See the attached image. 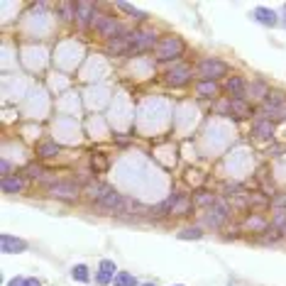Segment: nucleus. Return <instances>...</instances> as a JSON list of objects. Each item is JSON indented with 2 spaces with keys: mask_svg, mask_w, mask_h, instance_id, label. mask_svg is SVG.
I'll list each match as a JSON object with an SVG mask.
<instances>
[{
  "mask_svg": "<svg viewBox=\"0 0 286 286\" xmlns=\"http://www.w3.org/2000/svg\"><path fill=\"white\" fill-rule=\"evenodd\" d=\"M191 210V200H186V198H179V203L174 205V213L176 215H186Z\"/></svg>",
  "mask_w": 286,
  "mask_h": 286,
  "instance_id": "obj_27",
  "label": "nucleus"
},
{
  "mask_svg": "<svg viewBox=\"0 0 286 286\" xmlns=\"http://www.w3.org/2000/svg\"><path fill=\"white\" fill-rule=\"evenodd\" d=\"M98 208H100V210H105V213H120V210L125 208V198H122L120 193H115V191H113V193H108L105 198L98 203Z\"/></svg>",
  "mask_w": 286,
  "mask_h": 286,
  "instance_id": "obj_8",
  "label": "nucleus"
},
{
  "mask_svg": "<svg viewBox=\"0 0 286 286\" xmlns=\"http://www.w3.org/2000/svg\"><path fill=\"white\" fill-rule=\"evenodd\" d=\"M230 110L237 113V117H250V115H252V108H250L242 98H232V100H230Z\"/></svg>",
  "mask_w": 286,
  "mask_h": 286,
  "instance_id": "obj_14",
  "label": "nucleus"
},
{
  "mask_svg": "<svg viewBox=\"0 0 286 286\" xmlns=\"http://www.w3.org/2000/svg\"><path fill=\"white\" fill-rule=\"evenodd\" d=\"M27 174L32 176V179H39L44 172H42V167H34V164H32V167H27Z\"/></svg>",
  "mask_w": 286,
  "mask_h": 286,
  "instance_id": "obj_31",
  "label": "nucleus"
},
{
  "mask_svg": "<svg viewBox=\"0 0 286 286\" xmlns=\"http://www.w3.org/2000/svg\"><path fill=\"white\" fill-rule=\"evenodd\" d=\"M117 7L120 10H125V12H130V15H135L137 20H144V12H140L135 5H130V2H117Z\"/></svg>",
  "mask_w": 286,
  "mask_h": 286,
  "instance_id": "obj_26",
  "label": "nucleus"
},
{
  "mask_svg": "<svg viewBox=\"0 0 286 286\" xmlns=\"http://www.w3.org/2000/svg\"><path fill=\"white\" fill-rule=\"evenodd\" d=\"M228 215H230L228 205H225L223 200H215V203H213V208H210V213L205 215V223H208V225H213V228H220V225L228 220Z\"/></svg>",
  "mask_w": 286,
  "mask_h": 286,
  "instance_id": "obj_4",
  "label": "nucleus"
},
{
  "mask_svg": "<svg viewBox=\"0 0 286 286\" xmlns=\"http://www.w3.org/2000/svg\"><path fill=\"white\" fill-rule=\"evenodd\" d=\"M84 193H86L88 200L100 203V200L105 198L108 193H113V189H110V186H105V184H100V181H93V184H88L86 189H84Z\"/></svg>",
  "mask_w": 286,
  "mask_h": 286,
  "instance_id": "obj_6",
  "label": "nucleus"
},
{
  "mask_svg": "<svg viewBox=\"0 0 286 286\" xmlns=\"http://www.w3.org/2000/svg\"><path fill=\"white\" fill-rule=\"evenodd\" d=\"M255 135L262 137V140H269V137L274 135V125H272V120H259V122H255Z\"/></svg>",
  "mask_w": 286,
  "mask_h": 286,
  "instance_id": "obj_15",
  "label": "nucleus"
},
{
  "mask_svg": "<svg viewBox=\"0 0 286 286\" xmlns=\"http://www.w3.org/2000/svg\"><path fill=\"white\" fill-rule=\"evenodd\" d=\"M247 200H250V205H257V208H264L269 200L264 198V196H259V193H247Z\"/></svg>",
  "mask_w": 286,
  "mask_h": 286,
  "instance_id": "obj_29",
  "label": "nucleus"
},
{
  "mask_svg": "<svg viewBox=\"0 0 286 286\" xmlns=\"http://www.w3.org/2000/svg\"><path fill=\"white\" fill-rule=\"evenodd\" d=\"M37 154H39L42 159L57 157V154H59V144H57V142H42L39 147H37Z\"/></svg>",
  "mask_w": 286,
  "mask_h": 286,
  "instance_id": "obj_17",
  "label": "nucleus"
},
{
  "mask_svg": "<svg viewBox=\"0 0 286 286\" xmlns=\"http://www.w3.org/2000/svg\"><path fill=\"white\" fill-rule=\"evenodd\" d=\"M198 74L203 76V81H215L228 74V66L220 59H203L198 64Z\"/></svg>",
  "mask_w": 286,
  "mask_h": 286,
  "instance_id": "obj_2",
  "label": "nucleus"
},
{
  "mask_svg": "<svg viewBox=\"0 0 286 286\" xmlns=\"http://www.w3.org/2000/svg\"><path fill=\"white\" fill-rule=\"evenodd\" d=\"M184 54V39L181 37H162L157 42V59L159 61H169V59H176Z\"/></svg>",
  "mask_w": 286,
  "mask_h": 286,
  "instance_id": "obj_1",
  "label": "nucleus"
},
{
  "mask_svg": "<svg viewBox=\"0 0 286 286\" xmlns=\"http://www.w3.org/2000/svg\"><path fill=\"white\" fill-rule=\"evenodd\" d=\"M272 225L279 230L282 235H286V210H277L274 218H272Z\"/></svg>",
  "mask_w": 286,
  "mask_h": 286,
  "instance_id": "obj_22",
  "label": "nucleus"
},
{
  "mask_svg": "<svg viewBox=\"0 0 286 286\" xmlns=\"http://www.w3.org/2000/svg\"><path fill=\"white\" fill-rule=\"evenodd\" d=\"M0 169H2V176H10V162H7V159H2V162H0Z\"/></svg>",
  "mask_w": 286,
  "mask_h": 286,
  "instance_id": "obj_32",
  "label": "nucleus"
},
{
  "mask_svg": "<svg viewBox=\"0 0 286 286\" xmlns=\"http://www.w3.org/2000/svg\"><path fill=\"white\" fill-rule=\"evenodd\" d=\"M200 235H203V232H200L198 228H186L181 235H179V237H181V240H198Z\"/></svg>",
  "mask_w": 286,
  "mask_h": 286,
  "instance_id": "obj_28",
  "label": "nucleus"
},
{
  "mask_svg": "<svg viewBox=\"0 0 286 286\" xmlns=\"http://www.w3.org/2000/svg\"><path fill=\"white\" fill-rule=\"evenodd\" d=\"M91 164H93V169H95V172H105V167H108V159H105L103 154H93Z\"/></svg>",
  "mask_w": 286,
  "mask_h": 286,
  "instance_id": "obj_25",
  "label": "nucleus"
},
{
  "mask_svg": "<svg viewBox=\"0 0 286 286\" xmlns=\"http://www.w3.org/2000/svg\"><path fill=\"white\" fill-rule=\"evenodd\" d=\"M2 193H20L25 189V181L20 176H2Z\"/></svg>",
  "mask_w": 286,
  "mask_h": 286,
  "instance_id": "obj_13",
  "label": "nucleus"
},
{
  "mask_svg": "<svg viewBox=\"0 0 286 286\" xmlns=\"http://www.w3.org/2000/svg\"><path fill=\"white\" fill-rule=\"evenodd\" d=\"M49 193H52L54 198H61V200H76L79 193H81V189H79L74 181H57V184L49 186Z\"/></svg>",
  "mask_w": 286,
  "mask_h": 286,
  "instance_id": "obj_3",
  "label": "nucleus"
},
{
  "mask_svg": "<svg viewBox=\"0 0 286 286\" xmlns=\"http://www.w3.org/2000/svg\"><path fill=\"white\" fill-rule=\"evenodd\" d=\"M25 286H42L39 279H25Z\"/></svg>",
  "mask_w": 286,
  "mask_h": 286,
  "instance_id": "obj_34",
  "label": "nucleus"
},
{
  "mask_svg": "<svg viewBox=\"0 0 286 286\" xmlns=\"http://www.w3.org/2000/svg\"><path fill=\"white\" fill-rule=\"evenodd\" d=\"M115 272H117V269H115V262H110V259H103V262H100V269H98V279H95V282H98L100 286L110 284L115 277H117Z\"/></svg>",
  "mask_w": 286,
  "mask_h": 286,
  "instance_id": "obj_9",
  "label": "nucleus"
},
{
  "mask_svg": "<svg viewBox=\"0 0 286 286\" xmlns=\"http://www.w3.org/2000/svg\"><path fill=\"white\" fill-rule=\"evenodd\" d=\"M198 93H200V95H205V98L218 95V86H215V81H200V84H198Z\"/></svg>",
  "mask_w": 286,
  "mask_h": 286,
  "instance_id": "obj_20",
  "label": "nucleus"
},
{
  "mask_svg": "<svg viewBox=\"0 0 286 286\" xmlns=\"http://www.w3.org/2000/svg\"><path fill=\"white\" fill-rule=\"evenodd\" d=\"M255 20L257 22H262V25H267V27H274L279 20H277V12L274 10H269V7H255Z\"/></svg>",
  "mask_w": 286,
  "mask_h": 286,
  "instance_id": "obj_12",
  "label": "nucleus"
},
{
  "mask_svg": "<svg viewBox=\"0 0 286 286\" xmlns=\"http://www.w3.org/2000/svg\"><path fill=\"white\" fill-rule=\"evenodd\" d=\"M0 250H2L5 255L25 252V250H27V242H25V240H17V237H12V235H2V237H0Z\"/></svg>",
  "mask_w": 286,
  "mask_h": 286,
  "instance_id": "obj_7",
  "label": "nucleus"
},
{
  "mask_svg": "<svg viewBox=\"0 0 286 286\" xmlns=\"http://www.w3.org/2000/svg\"><path fill=\"white\" fill-rule=\"evenodd\" d=\"M176 286H181V284H176Z\"/></svg>",
  "mask_w": 286,
  "mask_h": 286,
  "instance_id": "obj_37",
  "label": "nucleus"
},
{
  "mask_svg": "<svg viewBox=\"0 0 286 286\" xmlns=\"http://www.w3.org/2000/svg\"><path fill=\"white\" fill-rule=\"evenodd\" d=\"M7 286H25V279H20V277H15V279H10Z\"/></svg>",
  "mask_w": 286,
  "mask_h": 286,
  "instance_id": "obj_33",
  "label": "nucleus"
},
{
  "mask_svg": "<svg viewBox=\"0 0 286 286\" xmlns=\"http://www.w3.org/2000/svg\"><path fill=\"white\" fill-rule=\"evenodd\" d=\"M71 277H74L76 282H84V284H86L88 282V269L84 267V264H76V267L71 269Z\"/></svg>",
  "mask_w": 286,
  "mask_h": 286,
  "instance_id": "obj_24",
  "label": "nucleus"
},
{
  "mask_svg": "<svg viewBox=\"0 0 286 286\" xmlns=\"http://www.w3.org/2000/svg\"><path fill=\"white\" fill-rule=\"evenodd\" d=\"M189 79H191V69L189 66H176V69H172L167 74V81L172 86H184V84H189Z\"/></svg>",
  "mask_w": 286,
  "mask_h": 286,
  "instance_id": "obj_10",
  "label": "nucleus"
},
{
  "mask_svg": "<svg viewBox=\"0 0 286 286\" xmlns=\"http://www.w3.org/2000/svg\"><path fill=\"white\" fill-rule=\"evenodd\" d=\"M245 228L247 230H255V232H267V220L264 218H259V215H250L247 220H245Z\"/></svg>",
  "mask_w": 286,
  "mask_h": 286,
  "instance_id": "obj_18",
  "label": "nucleus"
},
{
  "mask_svg": "<svg viewBox=\"0 0 286 286\" xmlns=\"http://www.w3.org/2000/svg\"><path fill=\"white\" fill-rule=\"evenodd\" d=\"M286 105V98L284 93H267V103H264V108H284Z\"/></svg>",
  "mask_w": 286,
  "mask_h": 286,
  "instance_id": "obj_19",
  "label": "nucleus"
},
{
  "mask_svg": "<svg viewBox=\"0 0 286 286\" xmlns=\"http://www.w3.org/2000/svg\"><path fill=\"white\" fill-rule=\"evenodd\" d=\"M208 203H215V196H213V193H198V196H196V205H208Z\"/></svg>",
  "mask_w": 286,
  "mask_h": 286,
  "instance_id": "obj_30",
  "label": "nucleus"
},
{
  "mask_svg": "<svg viewBox=\"0 0 286 286\" xmlns=\"http://www.w3.org/2000/svg\"><path fill=\"white\" fill-rule=\"evenodd\" d=\"M228 93L235 95V98H240V95L245 93V81H242L240 76H230L228 79Z\"/></svg>",
  "mask_w": 286,
  "mask_h": 286,
  "instance_id": "obj_16",
  "label": "nucleus"
},
{
  "mask_svg": "<svg viewBox=\"0 0 286 286\" xmlns=\"http://www.w3.org/2000/svg\"><path fill=\"white\" fill-rule=\"evenodd\" d=\"M144 286H154V284H144Z\"/></svg>",
  "mask_w": 286,
  "mask_h": 286,
  "instance_id": "obj_36",
  "label": "nucleus"
},
{
  "mask_svg": "<svg viewBox=\"0 0 286 286\" xmlns=\"http://www.w3.org/2000/svg\"><path fill=\"white\" fill-rule=\"evenodd\" d=\"M132 49V34H122L113 42H108V54H122Z\"/></svg>",
  "mask_w": 286,
  "mask_h": 286,
  "instance_id": "obj_11",
  "label": "nucleus"
},
{
  "mask_svg": "<svg viewBox=\"0 0 286 286\" xmlns=\"http://www.w3.org/2000/svg\"><path fill=\"white\" fill-rule=\"evenodd\" d=\"M93 17H95V5L93 2H88V0H79L76 2V20H79V25H91L93 22Z\"/></svg>",
  "mask_w": 286,
  "mask_h": 286,
  "instance_id": "obj_5",
  "label": "nucleus"
},
{
  "mask_svg": "<svg viewBox=\"0 0 286 286\" xmlns=\"http://www.w3.org/2000/svg\"><path fill=\"white\" fill-rule=\"evenodd\" d=\"M59 12L66 17V20H71V17H76V2H69V0H64V2H59Z\"/></svg>",
  "mask_w": 286,
  "mask_h": 286,
  "instance_id": "obj_23",
  "label": "nucleus"
},
{
  "mask_svg": "<svg viewBox=\"0 0 286 286\" xmlns=\"http://www.w3.org/2000/svg\"><path fill=\"white\" fill-rule=\"evenodd\" d=\"M286 203V196H277V198H274V205H284Z\"/></svg>",
  "mask_w": 286,
  "mask_h": 286,
  "instance_id": "obj_35",
  "label": "nucleus"
},
{
  "mask_svg": "<svg viewBox=\"0 0 286 286\" xmlns=\"http://www.w3.org/2000/svg\"><path fill=\"white\" fill-rule=\"evenodd\" d=\"M284 10H286V5H284Z\"/></svg>",
  "mask_w": 286,
  "mask_h": 286,
  "instance_id": "obj_38",
  "label": "nucleus"
},
{
  "mask_svg": "<svg viewBox=\"0 0 286 286\" xmlns=\"http://www.w3.org/2000/svg\"><path fill=\"white\" fill-rule=\"evenodd\" d=\"M113 284L115 286H137V279H135L132 274H127V272H120L113 279Z\"/></svg>",
  "mask_w": 286,
  "mask_h": 286,
  "instance_id": "obj_21",
  "label": "nucleus"
}]
</instances>
